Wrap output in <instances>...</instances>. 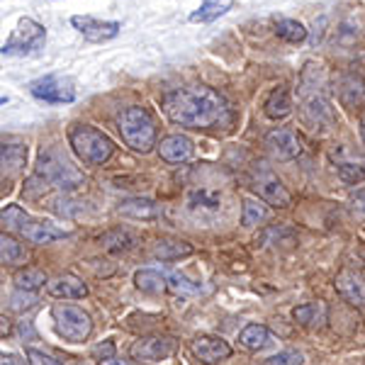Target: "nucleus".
I'll use <instances>...</instances> for the list:
<instances>
[{"label":"nucleus","mask_w":365,"mask_h":365,"mask_svg":"<svg viewBox=\"0 0 365 365\" xmlns=\"http://www.w3.org/2000/svg\"><path fill=\"white\" fill-rule=\"evenodd\" d=\"M163 113L170 122L190 129H225L232 125L227 100L207 86L175 88L163 98Z\"/></svg>","instance_id":"nucleus-1"},{"label":"nucleus","mask_w":365,"mask_h":365,"mask_svg":"<svg viewBox=\"0 0 365 365\" xmlns=\"http://www.w3.org/2000/svg\"><path fill=\"white\" fill-rule=\"evenodd\" d=\"M117 129L132 151L149 154L156 146V122L146 108H139V105L125 108L117 117Z\"/></svg>","instance_id":"nucleus-2"},{"label":"nucleus","mask_w":365,"mask_h":365,"mask_svg":"<svg viewBox=\"0 0 365 365\" xmlns=\"http://www.w3.org/2000/svg\"><path fill=\"white\" fill-rule=\"evenodd\" d=\"M0 220H3V229L20 234V237H25L27 241H32V244H49V241L68 237L63 229L54 227L51 222L34 220L32 215H27V212L22 207H17V205H8V207L3 210Z\"/></svg>","instance_id":"nucleus-3"},{"label":"nucleus","mask_w":365,"mask_h":365,"mask_svg":"<svg viewBox=\"0 0 365 365\" xmlns=\"http://www.w3.org/2000/svg\"><path fill=\"white\" fill-rule=\"evenodd\" d=\"M71 149L88 166H103L105 161H110V156L115 154V144L108 134L98 132L96 127L88 125H76L68 134Z\"/></svg>","instance_id":"nucleus-4"},{"label":"nucleus","mask_w":365,"mask_h":365,"mask_svg":"<svg viewBox=\"0 0 365 365\" xmlns=\"http://www.w3.org/2000/svg\"><path fill=\"white\" fill-rule=\"evenodd\" d=\"M42 190H49L51 185L61 187V190H68V187H76L83 182V178H81L78 170H73L68 166L66 161H61V158H54L51 154H42V158H39V166L37 170H34V175L29 178L27 185H37Z\"/></svg>","instance_id":"nucleus-5"},{"label":"nucleus","mask_w":365,"mask_h":365,"mask_svg":"<svg viewBox=\"0 0 365 365\" xmlns=\"http://www.w3.org/2000/svg\"><path fill=\"white\" fill-rule=\"evenodd\" d=\"M51 317H54V329L63 341L71 344H83L93 331V322L88 317V312H83L76 304H54L51 307Z\"/></svg>","instance_id":"nucleus-6"},{"label":"nucleus","mask_w":365,"mask_h":365,"mask_svg":"<svg viewBox=\"0 0 365 365\" xmlns=\"http://www.w3.org/2000/svg\"><path fill=\"white\" fill-rule=\"evenodd\" d=\"M46 39V29L39 22L29 20V17H22L17 22V29L13 32V37L3 44V56H25V54H34L44 46Z\"/></svg>","instance_id":"nucleus-7"},{"label":"nucleus","mask_w":365,"mask_h":365,"mask_svg":"<svg viewBox=\"0 0 365 365\" xmlns=\"http://www.w3.org/2000/svg\"><path fill=\"white\" fill-rule=\"evenodd\" d=\"M29 93L37 100H44V103H51V105H63V103H73L76 100L73 81L63 78V76H56V73H49V76H42V78L32 81V83H29Z\"/></svg>","instance_id":"nucleus-8"},{"label":"nucleus","mask_w":365,"mask_h":365,"mask_svg":"<svg viewBox=\"0 0 365 365\" xmlns=\"http://www.w3.org/2000/svg\"><path fill=\"white\" fill-rule=\"evenodd\" d=\"M251 182H253L251 187L258 192V197H263L268 205H273V207L287 210L292 205V195L285 190V185H282L280 178L270 168L258 166V170L253 173V180Z\"/></svg>","instance_id":"nucleus-9"},{"label":"nucleus","mask_w":365,"mask_h":365,"mask_svg":"<svg viewBox=\"0 0 365 365\" xmlns=\"http://www.w3.org/2000/svg\"><path fill=\"white\" fill-rule=\"evenodd\" d=\"M266 149L268 154L273 156V161H295V158L302 154V141L292 129L278 127L273 132H268L266 137Z\"/></svg>","instance_id":"nucleus-10"},{"label":"nucleus","mask_w":365,"mask_h":365,"mask_svg":"<svg viewBox=\"0 0 365 365\" xmlns=\"http://www.w3.org/2000/svg\"><path fill=\"white\" fill-rule=\"evenodd\" d=\"M71 25L78 29L88 42H96V44L110 42V39H115L117 34H120V29H122L120 22L96 20V17H91V15H73V17H71Z\"/></svg>","instance_id":"nucleus-11"},{"label":"nucleus","mask_w":365,"mask_h":365,"mask_svg":"<svg viewBox=\"0 0 365 365\" xmlns=\"http://www.w3.org/2000/svg\"><path fill=\"white\" fill-rule=\"evenodd\" d=\"M175 341L170 336H146L132 346V358L139 363H158L173 356Z\"/></svg>","instance_id":"nucleus-12"},{"label":"nucleus","mask_w":365,"mask_h":365,"mask_svg":"<svg viewBox=\"0 0 365 365\" xmlns=\"http://www.w3.org/2000/svg\"><path fill=\"white\" fill-rule=\"evenodd\" d=\"M334 287H336L339 295L349 304H353V307H365V275L361 270L344 268L334 278Z\"/></svg>","instance_id":"nucleus-13"},{"label":"nucleus","mask_w":365,"mask_h":365,"mask_svg":"<svg viewBox=\"0 0 365 365\" xmlns=\"http://www.w3.org/2000/svg\"><path fill=\"white\" fill-rule=\"evenodd\" d=\"M190 351H192V356H195L197 361L205 363V365H215L220 361H227V358L232 356V346H229L225 339L210 336V334L197 336L195 341H192Z\"/></svg>","instance_id":"nucleus-14"},{"label":"nucleus","mask_w":365,"mask_h":365,"mask_svg":"<svg viewBox=\"0 0 365 365\" xmlns=\"http://www.w3.org/2000/svg\"><path fill=\"white\" fill-rule=\"evenodd\" d=\"M158 156L166 163H185L192 156V141L185 134H170L158 144Z\"/></svg>","instance_id":"nucleus-15"},{"label":"nucleus","mask_w":365,"mask_h":365,"mask_svg":"<svg viewBox=\"0 0 365 365\" xmlns=\"http://www.w3.org/2000/svg\"><path fill=\"white\" fill-rule=\"evenodd\" d=\"M46 290H49V295L61 297V299H83L88 295L86 282L81 278H76V275H71V273L58 275V278L49 280Z\"/></svg>","instance_id":"nucleus-16"},{"label":"nucleus","mask_w":365,"mask_h":365,"mask_svg":"<svg viewBox=\"0 0 365 365\" xmlns=\"http://www.w3.org/2000/svg\"><path fill=\"white\" fill-rule=\"evenodd\" d=\"M292 317H295L297 324L307 329H322L329 322V307L324 302H307L292 309Z\"/></svg>","instance_id":"nucleus-17"},{"label":"nucleus","mask_w":365,"mask_h":365,"mask_svg":"<svg viewBox=\"0 0 365 365\" xmlns=\"http://www.w3.org/2000/svg\"><path fill=\"white\" fill-rule=\"evenodd\" d=\"M29 258V249L22 241H17L15 237H10V234L3 232V237H0V261L5 263V266H25Z\"/></svg>","instance_id":"nucleus-18"},{"label":"nucleus","mask_w":365,"mask_h":365,"mask_svg":"<svg viewBox=\"0 0 365 365\" xmlns=\"http://www.w3.org/2000/svg\"><path fill=\"white\" fill-rule=\"evenodd\" d=\"M27 161V146L22 144H5L0 146V163H3V175L20 173Z\"/></svg>","instance_id":"nucleus-19"},{"label":"nucleus","mask_w":365,"mask_h":365,"mask_svg":"<svg viewBox=\"0 0 365 365\" xmlns=\"http://www.w3.org/2000/svg\"><path fill=\"white\" fill-rule=\"evenodd\" d=\"M263 110H266V115L270 120H285V117L292 113V103L285 88H275L266 98V103H263Z\"/></svg>","instance_id":"nucleus-20"},{"label":"nucleus","mask_w":365,"mask_h":365,"mask_svg":"<svg viewBox=\"0 0 365 365\" xmlns=\"http://www.w3.org/2000/svg\"><path fill=\"white\" fill-rule=\"evenodd\" d=\"M120 215L134 217V220H154V217H158V205L144 197L125 200V202L120 205Z\"/></svg>","instance_id":"nucleus-21"},{"label":"nucleus","mask_w":365,"mask_h":365,"mask_svg":"<svg viewBox=\"0 0 365 365\" xmlns=\"http://www.w3.org/2000/svg\"><path fill=\"white\" fill-rule=\"evenodd\" d=\"M234 0H205L197 10L190 13V22H212L217 17H222L227 10H232Z\"/></svg>","instance_id":"nucleus-22"},{"label":"nucleus","mask_w":365,"mask_h":365,"mask_svg":"<svg viewBox=\"0 0 365 365\" xmlns=\"http://www.w3.org/2000/svg\"><path fill=\"white\" fill-rule=\"evenodd\" d=\"M134 282H137V287L141 292H149V295H161V292L168 287V278H163L158 270H149V268L137 270Z\"/></svg>","instance_id":"nucleus-23"},{"label":"nucleus","mask_w":365,"mask_h":365,"mask_svg":"<svg viewBox=\"0 0 365 365\" xmlns=\"http://www.w3.org/2000/svg\"><path fill=\"white\" fill-rule=\"evenodd\" d=\"M268 329L263 324H249L244 331L239 334V344L244 346L246 351H261L268 346Z\"/></svg>","instance_id":"nucleus-24"},{"label":"nucleus","mask_w":365,"mask_h":365,"mask_svg":"<svg viewBox=\"0 0 365 365\" xmlns=\"http://www.w3.org/2000/svg\"><path fill=\"white\" fill-rule=\"evenodd\" d=\"M275 32H278L280 39H285V42H290V44H299L307 39V29H304L302 22L290 20V17L275 20Z\"/></svg>","instance_id":"nucleus-25"},{"label":"nucleus","mask_w":365,"mask_h":365,"mask_svg":"<svg viewBox=\"0 0 365 365\" xmlns=\"http://www.w3.org/2000/svg\"><path fill=\"white\" fill-rule=\"evenodd\" d=\"M15 285H17V290L34 292V290H39V287L49 285V280H46L44 270L25 268V270H20V273H15Z\"/></svg>","instance_id":"nucleus-26"},{"label":"nucleus","mask_w":365,"mask_h":365,"mask_svg":"<svg viewBox=\"0 0 365 365\" xmlns=\"http://www.w3.org/2000/svg\"><path fill=\"white\" fill-rule=\"evenodd\" d=\"M151 253H154L156 258H161V261H173V258L190 256L192 246L185 244V241H158Z\"/></svg>","instance_id":"nucleus-27"},{"label":"nucleus","mask_w":365,"mask_h":365,"mask_svg":"<svg viewBox=\"0 0 365 365\" xmlns=\"http://www.w3.org/2000/svg\"><path fill=\"white\" fill-rule=\"evenodd\" d=\"M220 195L212 190H192L190 197H187V207H190L192 212H220Z\"/></svg>","instance_id":"nucleus-28"},{"label":"nucleus","mask_w":365,"mask_h":365,"mask_svg":"<svg viewBox=\"0 0 365 365\" xmlns=\"http://www.w3.org/2000/svg\"><path fill=\"white\" fill-rule=\"evenodd\" d=\"M268 220V207L256 200H244V212H241V225L244 227H256L261 222Z\"/></svg>","instance_id":"nucleus-29"},{"label":"nucleus","mask_w":365,"mask_h":365,"mask_svg":"<svg viewBox=\"0 0 365 365\" xmlns=\"http://www.w3.org/2000/svg\"><path fill=\"white\" fill-rule=\"evenodd\" d=\"M103 244L108 246V249H113V251H127V249H132V246H134V237L127 232V229H115V232L105 234Z\"/></svg>","instance_id":"nucleus-30"},{"label":"nucleus","mask_w":365,"mask_h":365,"mask_svg":"<svg viewBox=\"0 0 365 365\" xmlns=\"http://www.w3.org/2000/svg\"><path fill=\"white\" fill-rule=\"evenodd\" d=\"M339 178L344 182H361L365 180V163H351V161H341L339 163Z\"/></svg>","instance_id":"nucleus-31"},{"label":"nucleus","mask_w":365,"mask_h":365,"mask_svg":"<svg viewBox=\"0 0 365 365\" xmlns=\"http://www.w3.org/2000/svg\"><path fill=\"white\" fill-rule=\"evenodd\" d=\"M37 295L34 292H25V290H20V292H15L13 297H10V309L13 312H29V309H34L37 307Z\"/></svg>","instance_id":"nucleus-32"},{"label":"nucleus","mask_w":365,"mask_h":365,"mask_svg":"<svg viewBox=\"0 0 365 365\" xmlns=\"http://www.w3.org/2000/svg\"><path fill=\"white\" fill-rule=\"evenodd\" d=\"M168 290L180 292V295H195L197 285H192V282L187 280L182 273H170L168 275Z\"/></svg>","instance_id":"nucleus-33"},{"label":"nucleus","mask_w":365,"mask_h":365,"mask_svg":"<svg viewBox=\"0 0 365 365\" xmlns=\"http://www.w3.org/2000/svg\"><path fill=\"white\" fill-rule=\"evenodd\" d=\"M266 365H302V356H299L297 351H282V353L270 356Z\"/></svg>","instance_id":"nucleus-34"},{"label":"nucleus","mask_w":365,"mask_h":365,"mask_svg":"<svg viewBox=\"0 0 365 365\" xmlns=\"http://www.w3.org/2000/svg\"><path fill=\"white\" fill-rule=\"evenodd\" d=\"M27 363L29 365H63L61 361H56L54 356L44 351H37V349H27Z\"/></svg>","instance_id":"nucleus-35"},{"label":"nucleus","mask_w":365,"mask_h":365,"mask_svg":"<svg viewBox=\"0 0 365 365\" xmlns=\"http://www.w3.org/2000/svg\"><path fill=\"white\" fill-rule=\"evenodd\" d=\"M93 358H96L98 363L108 361V358H115V344H113V341H103V344L93 349Z\"/></svg>","instance_id":"nucleus-36"},{"label":"nucleus","mask_w":365,"mask_h":365,"mask_svg":"<svg viewBox=\"0 0 365 365\" xmlns=\"http://www.w3.org/2000/svg\"><path fill=\"white\" fill-rule=\"evenodd\" d=\"M351 202H353V210L361 212V215H365V187H363V190H358L356 195H353Z\"/></svg>","instance_id":"nucleus-37"},{"label":"nucleus","mask_w":365,"mask_h":365,"mask_svg":"<svg viewBox=\"0 0 365 365\" xmlns=\"http://www.w3.org/2000/svg\"><path fill=\"white\" fill-rule=\"evenodd\" d=\"M0 365H25V361H20L15 353H3L0 356Z\"/></svg>","instance_id":"nucleus-38"},{"label":"nucleus","mask_w":365,"mask_h":365,"mask_svg":"<svg viewBox=\"0 0 365 365\" xmlns=\"http://www.w3.org/2000/svg\"><path fill=\"white\" fill-rule=\"evenodd\" d=\"M98 365H129V363L120 361V358H108V361H100Z\"/></svg>","instance_id":"nucleus-39"},{"label":"nucleus","mask_w":365,"mask_h":365,"mask_svg":"<svg viewBox=\"0 0 365 365\" xmlns=\"http://www.w3.org/2000/svg\"><path fill=\"white\" fill-rule=\"evenodd\" d=\"M361 134H363V139H365V117H363V122H361Z\"/></svg>","instance_id":"nucleus-40"}]
</instances>
